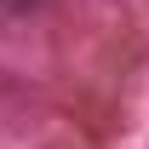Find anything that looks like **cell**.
I'll use <instances>...</instances> for the list:
<instances>
[{
  "label": "cell",
  "instance_id": "6da1fadb",
  "mask_svg": "<svg viewBox=\"0 0 149 149\" xmlns=\"http://www.w3.org/2000/svg\"><path fill=\"white\" fill-rule=\"evenodd\" d=\"M0 6H12V12H23V6H35V0H0Z\"/></svg>",
  "mask_w": 149,
  "mask_h": 149
}]
</instances>
